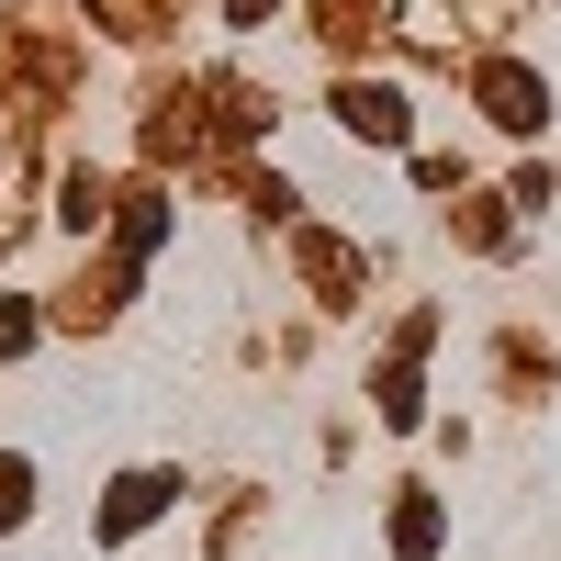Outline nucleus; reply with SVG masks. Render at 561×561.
Instances as JSON below:
<instances>
[{"label":"nucleus","instance_id":"nucleus-3","mask_svg":"<svg viewBox=\"0 0 561 561\" xmlns=\"http://www.w3.org/2000/svg\"><path fill=\"white\" fill-rule=\"evenodd\" d=\"M483 102H494L505 124H539V113H550V90H539L528 68H494V79H483Z\"/></svg>","mask_w":561,"mask_h":561},{"label":"nucleus","instance_id":"nucleus-1","mask_svg":"<svg viewBox=\"0 0 561 561\" xmlns=\"http://www.w3.org/2000/svg\"><path fill=\"white\" fill-rule=\"evenodd\" d=\"M169 494H180L169 472H124V483H113V505H102V539H135V528H147Z\"/></svg>","mask_w":561,"mask_h":561},{"label":"nucleus","instance_id":"nucleus-4","mask_svg":"<svg viewBox=\"0 0 561 561\" xmlns=\"http://www.w3.org/2000/svg\"><path fill=\"white\" fill-rule=\"evenodd\" d=\"M23 517H34V460L0 449V528H23Z\"/></svg>","mask_w":561,"mask_h":561},{"label":"nucleus","instance_id":"nucleus-2","mask_svg":"<svg viewBox=\"0 0 561 561\" xmlns=\"http://www.w3.org/2000/svg\"><path fill=\"white\" fill-rule=\"evenodd\" d=\"M337 113L370 135V147H393V135H404V102H393V90H337Z\"/></svg>","mask_w":561,"mask_h":561}]
</instances>
